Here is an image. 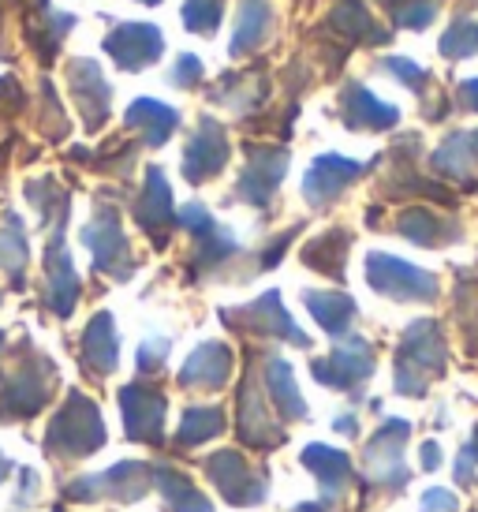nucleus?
<instances>
[{
  "label": "nucleus",
  "mask_w": 478,
  "mask_h": 512,
  "mask_svg": "<svg viewBox=\"0 0 478 512\" xmlns=\"http://www.w3.org/2000/svg\"><path fill=\"white\" fill-rule=\"evenodd\" d=\"M101 445H105V423H101L98 408L83 393H71L53 419L49 434H45V449L53 456H64V460H79Z\"/></svg>",
  "instance_id": "obj_1"
},
{
  "label": "nucleus",
  "mask_w": 478,
  "mask_h": 512,
  "mask_svg": "<svg viewBox=\"0 0 478 512\" xmlns=\"http://www.w3.org/2000/svg\"><path fill=\"white\" fill-rule=\"evenodd\" d=\"M445 370V341L441 329L422 318L415 326H408L404 344H400V359H396V389L408 397H422L426 393V378Z\"/></svg>",
  "instance_id": "obj_2"
},
{
  "label": "nucleus",
  "mask_w": 478,
  "mask_h": 512,
  "mask_svg": "<svg viewBox=\"0 0 478 512\" xmlns=\"http://www.w3.org/2000/svg\"><path fill=\"white\" fill-rule=\"evenodd\" d=\"M83 243L90 247L98 273H109L116 281H127L135 273V258H131L124 225H120V214H116L113 206H98L94 210V217L83 225Z\"/></svg>",
  "instance_id": "obj_3"
},
{
  "label": "nucleus",
  "mask_w": 478,
  "mask_h": 512,
  "mask_svg": "<svg viewBox=\"0 0 478 512\" xmlns=\"http://www.w3.org/2000/svg\"><path fill=\"white\" fill-rule=\"evenodd\" d=\"M366 281H370L374 292L400 299V303H426V299L437 296L434 273L419 270V266H411L404 258L381 255V251L366 258Z\"/></svg>",
  "instance_id": "obj_4"
},
{
  "label": "nucleus",
  "mask_w": 478,
  "mask_h": 512,
  "mask_svg": "<svg viewBox=\"0 0 478 512\" xmlns=\"http://www.w3.org/2000/svg\"><path fill=\"white\" fill-rule=\"evenodd\" d=\"M154 479V468L150 464H139V460H124L116 468L101 471V475H90V479H75L68 490V498L75 501H98V498H120V501H139L146 494V486Z\"/></svg>",
  "instance_id": "obj_5"
},
{
  "label": "nucleus",
  "mask_w": 478,
  "mask_h": 512,
  "mask_svg": "<svg viewBox=\"0 0 478 512\" xmlns=\"http://www.w3.org/2000/svg\"><path fill=\"white\" fill-rule=\"evenodd\" d=\"M161 49H165V38H161V30L150 27V23H120V27H113L109 38H105V53H109L124 72L150 68L154 60H161Z\"/></svg>",
  "instance_id": "obj_6"
},
{
  "label": "nucleus",
  "mask_w": 478,
  "mask_h": 512,
  "mask_svg": "<svg viewBox=\"0 0 478 512\" xmlns=\"http://www.w3.org/2000/svg\"><path fill=\"white\" fill-rule=\"evenodd\" d=\"M68 86L75 105L83 109V120L90 131H98L109 120V105H113V86L105 83V75L94 60L75 57L68 60Z\"/></svg>",
  "instance_id": "obj_7"
},
{
  "label": "nucleus",
  "mask_w": 478,
  "mask_h": 512,
  "mask_svg": "<svg viewBox=\"0 0 478 512\" xmlns=\"http://www.w3.org/2000/svg\"><path fill=\"white\" fill-rule=\"evenodd\" d=\"M206 475L213 479V486L225 494L232 505H258V501L266 498V479L262 475H254L247 468V460L232 449L225 453H213L206 460Z\"/></svg>",
  "instance_id": "obj_8"
},
{
  "label": "nucleus",
  "mask_w": 478,
  "mask_h": 512,
  "mask_svg": "<svg viewBox=\"0 0 478 512\" xmlns=\"http://www.w3.org/2000/svg\"><path fill=\"white\" fill-rule=\"evenodd\" d=\"M374 374V348L363 337H352L348 344L333 348L329 359H314V378L333 389H355Z\"/></svg>",
  "instance_id": "obj_9"
},
{
  "label": "nucleus",
  "mask_w": 478,
  "mask_h": 512,
  "mask_svg": "<svg viewBox=\"0 0 478 512\" xmlns=\"http://www.w3.org/2000/svg\"><path fill=\"white\" fill-rule=\"evenodd\" d=\"M228 161V139H225V128L217 124V120H202L198 131L187 139V150H183V176H187V184H202V180H210L217 172L225 169Z\"/></svg>",
  "instance_id": "obj_10"
},
{
  "label": "nucleus",
  "mask_w": 478,
  "mask_h": 512,
  "mask_svg": "<svg viewBox=\"0 0 478 512\" xmlns=\"http://www.w3.org/2000/svg\"><path fill=\"white\" fill-rule=\"evenodd\" d=\"M288 172V150H269V146H258L247 157V169L239 172L236 195L251 206H266L273 199L277 184L284 180Z\"/></svg>",
  "instance_id": "obj_11"
},
{
  "label": "nucleus",
  "mask_w": 478,
  "mask_h": 512,
  "mask_svg": "<svg viewBox=\"0 0 478 512\" xmlns=\"http://www.w3.org/2000/svg\"><path fill=\"white\" fill-rule=\"evenodd\" d=\"M408 430L411 427L404 419H389V423L370 438V445H366V468H370V475H374L378 483H385V486L408 483V468H404V460H400L404 441H408Z\"/></svg>",
  "instance_id": "obj_12"
},
{
  "label": "nucleus",
  "mask_w": 478,
  "mask_h": 512,
  "mask_svg": "<svg viewBox=\"0 0 478 512\" xmlns=\"http://www.w3.org/2000/svg\"><path fill=\"white\" fill-rule=\"evenodd\" d=\"M363 169L366 165L348 161V157H340V154L314 157V165H310L307 176H303V195H307L310 206H325V202L337 199L340 191L352 184V180H359Z\"/></svg>",
  "instance_id": "obj_13"
},
{
  "label": "nucleus",
  "mask_w": 478,
  "mask_h": 512,
  "mask_svg": "<svg viewBox=\"0 0 478 512\" xmlns=\"http://www.w3.org/2000/svg\"><path fill=\"white\" fill-rule=\"evenodd\" d=\"M45 273H49V285H45V303L49 311L68 318L75 311V299H79V277L71 270L68 247H64V225L53 232L49 251H45Z\"/></svg>",
  "instance_id": "obj_14"
},
{
  "label": "nucleus",
  "mask_w": 478,
  "mask_h": 512,
  "mask_svg": "<svg viewBox=\"0 0 478 512\" xmlns=\"http://www.w3.org/2000/svg\"><path fill=\"white\" fill-rule=\"evenodd\" d=\"M120 412H124L127 434L135 441H157L165 423V397L146 385H124L120 389Z\"/></svg>",
  "instance_id": "obj_15"
},
{
  "label": "nucleus",
  "mask_w": 478,
  "mask_h": 512,
  "mask_svg": "<svg viewBox=\"0 0 478 512\" xmlns=\"http://www.w3.org/2000/svg\"><path fill=\"white\" fill-rule=\"evenodd\" d=\"M239 326L254 329V333H269V337H284V341L299 344V348H307L310 337L303 329L288 318V311L281 307V292H266L262 299H254L251 307H243L239 311Z\"/></svg>",
  "instance_id": "obj_16"
},
{
  "label": "nucleus",
  "mask_w": 478,
  "mask_h": 512,
  "mask_svg": "<svg viewBox=\"0 0 478 512\" xmlns=\"http://www.w3.org/2000/svg\"><path fill=\"white\" fill-rule=\"evenodd\" d=\"M135 217H139V225L157 236V247L165 243V228L176 225V210H172V187L165 180V172L161 169H150L146 172V187H142L139 202H135Z\"/></svg>",
  "instance_id": "obj_17"
},
{
  "label": "nucleus",
  "mask_w": 478,
  "mask_h": 512,
  "mask_svg": "<svg viewBox=\"0 0 478 512\" xmlns=\"http://www.w3.org/2000/svg\"><path fill=\"white\" fill-rule=\"evenodd\" d=\"M232 374V352L221 341H206L195 348V356L183 363L180 385L183 389H221Z\"/></svg>",
  "instance_id": "obj_18"
},
{
  "label": "nucleus",
  "mask_w": 478,
  "mask_h": 512,
  "mask_svg": "<svg viewBox=\"0 0 478 512\" xmlns=\"http://www.w3.org/2000/svg\"><path fill=\"white\" fill-rule=\"evenodd\" d=\"M49 385H53V370L42 359V367H23L15 374L8 389H4V400H0V412L4 415H34L49 397Z\"/></svg>",
  "instance_id": "obj_19"
},
{
  "label": "nucleus",
  "mask_w": 478,
  "mask_h": 512,
  "mask_svg": "<svg viewBox=\"0 0 478 512\" xmlns=\"http://www.w3.org/2000/svg\"><path fill=\"white\" fill-rule=\"evenodd\" d=\"M340 109H344V124L348 128H363V131H385L393 128L396 120H400V113H396L393 105H385V101H378L366 86L359 83H348L344 86V98H340Z\"/></svg>",
  "instance_id": "obj_20"
},
{
  "label": "nucleus",
  "mask_w": 478,
  "mask_h": 512,
  "mask_svg": "<svg viewBox=\"0 0 478 512\" xmlns=\"http://www.w3.org/2000/svg\"><path fill=\"white\" fill-rule=\"evenodd\" d=\"M124 124L131 131H139L146 146H165L172 131L180 128V113L157 98H139L131 101V109L124 113Z\"/></svg>",
  "instance_id": "obj_21"
},
{
  "label": "nucleus",
  "mask_w": 478,
  "mask_h": 512,
  "mask_svg": "<svg viewBox=\"0 0 478 512\" xmlns=\"http://www.w3.org/2000/svg\"><path fill=\"white\" fill-rule=\"evenodd\" d=\"M273 30V8L269 0H239V15H236V34H232V57H247L258 45L269 38Z\"/></svg>",
  "instance_id": "obj_22"
},
{
  "label": "nucleus",
  "mask_w": 478,
  "mask_h": 512,
  "mask_svg": "<svg viewBox=\"0 0 478 512\" xmlns=\"http://www.w3.org/2000/svg\"><path fill=\"white\" fill-rule=\"evenodd\" d=\"M83 352L86 363L98 370V374H113L116 363H120V337H116L113 314L101 311L90 318V326L83 333Z\"/></svg>",
  "instance_id": "obj_23"
},
{
  "label": "nucleus",
  "mask_w": 478,
  "mask_h": 512,
  "mask_svg": "<svg viewBox=\"0 0 478 512\" xmlns=\"http://www.w3.org/2000/svg\"><path fill=\"white\" fill-rule=\"evenodd\" d=\"M154 483H157V490H161L165 505H169V512H213L210 498H206L198 486H191V479H187V475H180V471L157 464Z\"/></svg>",
  "instance_id": "obj_24"
},
{
  "label": "nucleus",
  "mask_w": 478,
  "mask_h": 512,
  "mask_svg": "<svg viewBox=\"0 0 478 512\" xmlns=\"http://www.w3.org/2000/svg\"><path fill=\"white\" fill-rule=\"evenodd\" d=\"M303 303H307V311L318 318V326L329 337H340V333H348V326H352L355 299L344 296V292H303Z\"/></svg>",
  "instance_id": "obj_25"
},
{
  "label": "nucleus",
  "mask_w": 478,
  "mask_h": 512,
  "mask_svg": "<svg viewBox=\"0 0 478 512\" xmlns=\"http://www.w3.org/2000/svg\"><path fill=\"white\" fill-rule=\"evenodd\" d=\"M303 464L318 475L325 494H340L344 483H348V475H352V460L340 453V449H325V445H307L303 449Z\"/></svg>",
  "instance_id": "obj_26"
},
{
  "label": "nucleus",
  "mask_w": 478,
  "mask_h": 512,
  "mask_svg": "<svg viewBox=\"0 0 478 512\" xmlns=\"http://www.w3.org/2000/svg\"><path fill=\"white\" fill-rule=\"evenodd\" d=\"M266 389L273 404L284 412V419H303L307 415V404H303L296 389V374H292V367L284 359H269L266 363Z\"/></svg>",
  "instance_id": "obj_27"
},
{
  "label": "nucleus",
  "mask_w": 478,
  "mask_h": 512,
  "mask_svg": "<svg viewBox=\"0 0 478 512\" xmlns=\"http://www.w3.org/2000/svg\"><path fill=\"white\" fill-rule=\"evenodd\" d=\"M400 232H404L411 243H419V247H441V243H449L460 236L456 225L434 217L430 210H408V214L400 217Z\"/></svg>",
  "instance_id": "obj_28"
},
{
  "label": "nucleus",
  "mask_w": 478,
  "mask_h": 512,
  "mask_svg": "<svg viewBox=\"0 0 478 512\" xmlns=\"http://www.w3.org/2000/svg\"><path fill=\"white\" fill-rule=\"evenodd\" d=\"M329 27L348 34V38H363V42H385L389 38L385 30L374 27V19H370V12L359 0H340L337 8L329 12Z\"/></svg>",
  "instance_id": "obj_29"
},
{
  "label": "nucleus",
  "mask_w": 478,
  "mask_h": 512,
  "mask_svg": "<svg viewBox=\"0 0 478 512\" xmlns=\"http://www.w3.org/2000/svg\"><path fill=\"white\" fill-rule=\"evenodd\" d=\"M348 243H352V236H348V232H325V236H318V240L303 251V262H307V266H314V270L340 277V273H344V255H348Z\"/></svg>",
  "instance_id": "obj_30"
},
{
  "label": "nucleus",
  "mask_w": 478,
  "mask_h": 512,
  "mask_svg": "<svg viewBox=\"0 0 478 512\" xmlns=\"http://www.w3.org/2000/svg\"><path fill=\"white\" fill-rule=\"evenodd\" d=\"M434 165L449 176H467L478 165V131H464V135H452L449 143L434 154Z\"/></svg>",
  "instance_id": "obj_31"
},
{
  "label": "nucleus",
  "mask_w": 478,
  "mask_h": 512,
  "mask_svg": "<svg viewBox=\"0 0 478 512\" xmlns=\"http://www.w3.org/2000/svg\"><path fill=\"white\" fill-rule=\"evenodd\" d=\"M30 258V247H27V232H23V221L19 214H4V225H0V266L19 277L23 266H27Z\"/></svg>",
  "instance_id": "obj_32"
},
{
  "label": "nucleus",
  "mask_w": 478,
  "mask_h": 512,
  "mask_svg": "<svg viewBox=\"0 0 478 512\" xmlns=\"http://www.w3.org/2000/svg\"><path fill=\"white\" fill-rule=\"evenodd\" d=\"M225 430V412L221 408H187L180 419V434H176V441L180 445H202L206 438H213V434H221Z\"/></svg>",
  "instance_id": "obj_33"
},
{
  "label": "nucleus",
  "mask_w": 478,
  "mask_h": 512,
  "mask_svg": "<svg viewBox=\"0 0 478 512\" xmlns=\"http://www.w3.org/2000/svg\"><path fill=\"white\" fill-rule=\"evenodd\" d=\"M441 53L445 57H471L478 53V23L475 19H460V23H452L445 30V38H441Z\"/></svg>",
  "instance_id": "obj_34"
},
{
  "label": "nucleus",
  "mask_w": 478,
  "mask_h": 512,
  "mask_svg": "<svg viewBox=\"0 0 478 512\" xmlns=\"http://www.w3.org/2000/svg\"><path fill=\"white\" fill-rule=\"evenodd\" d=\"M221 23V0H187L183 4V27L191 34H213Z\"/></svg>",
  "instance_id": "obj_35"
},
{
  "label": "nucleus",
  "mask_w": 478,
  "mask_h": 512,
  "mask_svg": "<svg viewBox=\"0 0 478 512\" xmlns=\"http://www.w3.org/2000/svg\"><path fill=\"white\" fill-rule=\"evenodd\" d=\"M437 4L434 0H408L404 8H396V23L400 27H411V30H422L430 19H434Z\"/></svg>",
  "instance_id": "obj_36"
},
{
  "label": "nucleus",
  "mask_w": 478,
  "mask_h": 512,
  "mask_svg": "<svg viewBox=\"0 0 478 512\" xmlns=\"http://www.w3.org/2000/svg\"><path fill=\"white\" fill-rule=\"evenodd\" d=\"M202 60L191 57V53H183L180 60H176V68H172V86H180V90H191V86H198V79H202Z\"/></svg>",
  "instance_id": "obj_37"
},
{
  "label": "nucleus",
  "mask_w": 478,
  "mask_h": 512,
  "mask_svg": "<svg viewBox=\"0 0 478 512\" xmlns=\"http://www.w3.org/2000/svg\"><path fill=\"white\" fill-rule=\"evenodd\" d=\"M381 68L385 72H393L400 83H408L411 90H419L422 86V79H426V72H422L419 64H411V60H404V57H389V60H381Z\"/></svg>",
  "instance_id": "obj_38"
},
{
  "label": "nucleus",
  "mask_w": 478,
  "mask_h": 512,
  "mask_svg": "<svg viewBox=\"0 0 478 512\" xmlns=\"http://www.w3.org/2000/svg\"><path fill=\"white\" fill-rule=\"evenodd\" d=\"M169 356V341L165 337H150V341L139 348V370H157Z\"/></svg>",
  "instance_id": "obj_39"
},
{
  "label": "nucleus",
  "mask_w": 478,
  "mask_h": 512,
  "mask_svg": "<svg viewBox=\"0 0 478 512\" xmlns=\"http://www.w3.org/2000/svg\"><path fill=\"white\" fill-rule=\"evenodd\" d=\"M422 512H456V498H452L449 490H426Z\"/></svg>",
  "instance_id": "obj_40"
},
{
  "label": "nucleus",
  "mask_w": 478,
  "mask_h": 512,
  "mask_svg": "<svg viewBox=\"0 0 478 512\" xmlns=\"http://www.w3.org/2000/svg\"><path fill=\"white\" fill-rule=\"evenodd\" d=\"M460 105L471 109V113H478V79H467V83L460 86Z\"/></svg>",
  "instance_id": "obj_41"
},
{
  "label": "nucleus",
  "mask_w": 478,
  "mask_h": 512,
  "mask_svg": "<svg viewBox=\"0 0 478 512\" xmlns=\"http://www.w3.org/2000/svg\"><path fill=\"white\" fill-rule=\"evenodd\" d=\"M422 468L426 471L441 468V449H437L434 441H426V445H422Z\"/></svg>",
  "instance_id": "obj_42"
},
{
  "label": "nucleus",
  "mask_w": 478,
  "mask_h": 512,
  "mask_svg": "<svg viewBox=\"0 0 478 512\" xmlns=\"http://www.w3.org/2000/svg\"><path fill=\"white\" fill-rule=\"evenodd\" d=\"M340 434H355V419H337Z\"/></svg>",
  "instance_id": "obj_43"
},
{
  "label": "nucleus",
  "mask_w": 478,
  "mask_h": 512,
  "mask_svg": "<svg viewBox=\"0 0 478 512\" xmlns=\"http://www.w3.org/2000/svg\"><path fill=\"white\" fill-rule=\"evenodd\" d=\"M8 471H12V460H8V456L0 453V479H4V475H8Z\"/></svg>",
  "instance_id": "obj_44"
},
{
  "label": "nucleus",
  "mask_w": 478,
  "mask_h": 512,
  "mask_svg": "<svg viewBox=\"0 0 478 512\" xmlns=\"http://www.w3.org/2000/svg\"><path fill=\"white\" fill-rule=\"evenodd\" d=\"M139 4H161V0H139Z\"/></svg>",
  "instance_id": "obj_45"
},
{
  "label": "nucleus",
  "mask_w": 478,
  "mask_h": 512,
  "mask_svg": "<svg viewBox=\"0 0 478 512\" xmlns=\"http://www.w3.org/2000/svg\"><path fill=\"white\" fill-rule=\"evenodd\" d=\"M0 344H4V333H0Z\"/></svg>",
  "instance_id": "obj_46"
}]
</instances>
